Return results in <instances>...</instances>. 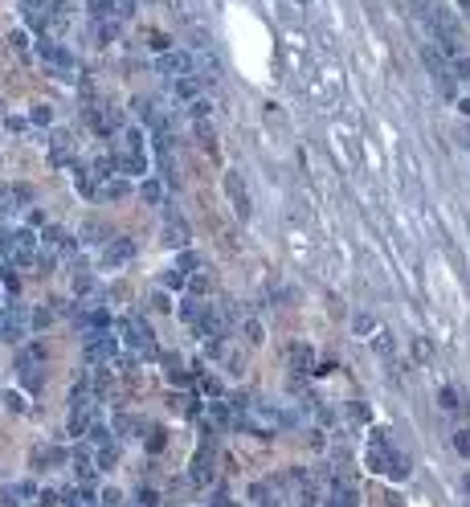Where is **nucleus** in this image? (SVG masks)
<instances>
[{
	"instance_id": "22",
	"label": "nucleus",
	"mask_w": 470,
	"mask_h": 507,
	"mask_svg": "<svg viewBox=\"0 0 470 507\" xmlns=\"http://www.w3.org/2000/svg\"><path fill=\"white\" fill-rule=\"evenodd\" d=\"M70 168H74V189L86 196V201H94V196H98V180H94L90 164H78V160H74Z\"/></svg>"
},
{
	"instance_id": "20",
	"label": "nucleus",
	"mask_w": 470,
	"mask_h": 507,
	"mask_svg": "<svg viewBox=\"0 0 470 507\" xmlns=\"http://www.w3.org/2000/svg\"><path fill=\"white\" fill-rule=\"evenodd\" d=\"M201 82H205V78H196V70L172 78V95H176V102H192V98L201 95Z\"/></svg>"
},
{
	"instance_id": "38",
	"label": "nucleus",
	"mask_w": 470,
	"mask_h": 507,
	"mask_svg": "<svg viewBox=\"0 0 470 507\" xmlns=\"http://www.w3.org/2000/svg\"><path fill=\"white\" fill-rule=\"evenodd\" d=\"M196 266H205L201 262V254H196V250H180V258H176V270H184V274H192V270H196Z\"/></svg>"
},
{
	"instance_id": "44",
	"label": "nucleus",
	"mask_w": 470,
	"mask_h": 507,
	"mask_svg": "<svg viewBox=\"0 0 470 507\" xmlns=\"http://www.w3.org/2000/svg\"><path fill=\"white\" fill-rule=\"evenodd\" d=\"M46 462L49 466H66V462H70V450H66V446H46Z\"/></svg>"
},
{
	"instance_id": "56",
	"label": "nucleus",
	"mask_w": 470,
	"mask_h": 507,
	"mask_svg": "<svg viewBox=\"0 0 470 507\" xmlns=\"http://www.w3.org/2000/svg\"><path fill=\"white\" fill-rule=\"evenodd\" d=\"M348 413H352L356 421H364V417H368V410H364V405H360V401H356V405H352V410H348Z\"/></svg>"
},
{
	"instance_id": "21",
	"label": "nucleus",
	"mask_w": 470,
	"mask_h": 507,
	"mask_svg": "<svg viewBox=\"0 0 470 507\" xmlns=\"http://www.w3.org/2000/svg\"><path fill=\"white\" fill-rule=\"evenodd\" d=\"M119 140H123V151L147 156V127H119Z\"/></svg>"
},
{
	"instance_id": "5",
	"label": "nucleus",
	"mask_w": 470,
	"mask_h": 507,
	"mask_svg": "<svg viewBox=\"0 0 470 507\" xmlns=\"http://www.w3.org/2000/svg\"><path fill=\"white\" fill-rule=\"evenodd\" d=\"M213 466H217V438H213V430H205L196 454H192V475H188V479L196 487H209L213 483Z\"/></svg>"
},
{
	"instance_id": "49",
	"label": "nucleus",
	"mask_w": 470,
	"mask_h": 507,
	"mask_svg": "<svg viewBox=\"0 0 470 507\" xmlns=\"http://www.w3.org/2000/svg\"><path fill=\"white\" fill-rule=\"evenodd\" d=\"M454 450H458L462 459L470 454V434H466V430H458V434H454Z\"/></svg>"
},
{
	"instance_id": "7",
	"label": "nucleus",
	"mask_w": 470,
	"mask_h": 507,
	"mask_svg": "<svg viewBox=\"0 0 470 507\" xmlns=\"http://www.w3.org/2000/svg\"><path fill=\"white\" fill-rule=\"evenodd\" d=\"M37 245H41V250H49V254H66V258H70V254H78V238H74V234H66L62 225H49V221L37 229Z\"/></svg>"
},
{
	"instance_id": "58",
	"label": "nucleus",
	"mask_w": 470,
	"mask_h": 507,
	"mask_svg": "<svg viewBox=\"0 0 470 507\" xmlns=\"http://www.w3.org/2000/svg\"><path fill=\"white\" fill-rule=\"evenodd\" d=\"M0 299H4V290H0Z\"/></svg>"
},
{
	"instance_id": "16",
	"label": "nucleus",
	"mask_w": 470,
	"mask_h": 507,
	"mask_svg": "<svg viewBox=\"0 0 470 507\" xmlns=\"http://www.w3.org/2000/svg\"><path fill=\"white\" fill-rule=\"evenodd\" d=\"M21 17L25 29H49V0H21Z\"/></svg>"
},
{
	"instance_id": "34",
	"label": "nucleus",
	"mask_w": 470,
	"mask_h": 507,
	"mask_svg": "<svg viewBox=\"0 0 470 507\" xmlns=\"http://www.w3.org/2000/svg\"><path fill=\"white\" fill-rule=\"evenodd\" d=\"M94 466H98V471H115V466H119V446H115V442L98 446V454H94Z\"/></svg>"
},
{
	"instance_id": "24",
	"label": "nucleus",
	"mask_w": 470,
	"mask_h": 507,
	"mask_svg": "<svg viewBox=\"0 0 470 507\" xmlns=\"http://www.w3.org/2000/svg\"><path fill=\"white\" fill-rule=\"evenodd\" d=\"M164 180H160V176H152V172H147V176H140V196L143 201H147V205H164Z\"/></svg>"
},
{
	"instance_id": "31",
	"label": "nucleus",
	"mask_w": 470,
	"mask_h": 507,
	"mask_svg": "<svg viewBox=\"0 0 470 507\" xmlns=\"http://www.w3.org/2000/svg\"><path fill=\"white\" fill-rule=\"evenodd\" d=\"M53 319H58V311H53L49 303L46 307H33V311H29V332H46Z\"/></svg>"
},
{
	"instance_id": "25",
	"label": "nucleus",
	"mask_w": 470,
	"mask_h": 507,
	"mask_svg": "<svg viewBox=\"0 0 470 507\" xmlns=\"http://www.w3.org/2000/svg\"><path fill=\"white\" fill-rule=\"evenodd\" d=\"M372 352L380 356V360H393V356H397V339H393V332L372 327Z\"/></svg>"
},
{
	"instance_id": "29",
	"label": "nucleus",
	"mask_w": 470,
	"mask_h": 507,
	"mask_svg": "<svg viewBox=\"0 0 470 507\" xmlns=\"http://www.w3.org/2000/svg\"><path fill=\"white\" fill-rule=\"evenodd\" d=\"M17 381H21L25 393H37V388H41V364H25V368H17Z\"/></svg>"
},
{
	"instance_id": "23",
	"label": "nucleus",
	"mask_w": 470,
	"mask_h": 507,
	"mask_svg": "<svg viewBox=\"0 0 470 507\" xmlns=\"http://www.w3.org/2000/svg\"><path fill=\"white\" fill-rule=\"evenodd\" d=\"M311 364H315V348H311V344H290V372L307 377Z\"/></svg>"
},
{
	"instance_id": "1",
	"label": "nucleus",
	"mask_w": 470,
	"mask_h": 507,
	"mask_svg": "<svg viewBox=\"0 0 470 507\" xmlns=\"http://www.w3.org/2000/svg\"><path fill=\"white\" fill-rule=\"evenodd\" d=\"M364 462H368V471L384 475V479H393V483H405V479H409V471H413L409 454H401L397 446H393L389 430H372V434H368V450H364Z\"/></svg>"
},
{
	"instance_id": "53",
	"label": "nucleus",
	"mask_w": 470,
	"mask_h": 507,
	"mask_svg": "<svg viewBox=\"0 0 470 507\" xmlns=\"http://www.w3.org/2000/svg\"><path fill=\"white\" fill-rule=\"evenodd\" d=\"M372 327H376V323H372V319H368V315H356V332H364V336H368Z\"/></svg>"
},
{
	"instance_id": "43",
	"label": "nucleus",
	"mask_w": 470,
	"mask_h": 507,
	"mask_svg": "<svg viewBox=\"0 0 470 507\" xmlns=\"http://www.w3.org/2000/svg\"><path fill=\"white\" fill-rule=\"evenodd\" d=\"M184 283H188L184 270H176V266H172V270H164V290H184Z\"/></svg>"
},
{
	"instance_id": "47",
	"label": "nucleus",
	"mask_w": 470,
	"mask_h": 507,
	"mask_svg": "<svg viewBox=\"0 0 470 507\" xmlns=\"http://www.w3.org/2000/svg\"><path fill=\"white\" fill-rule=\"evenodd\" d=\"M164 442H168V434H164V430H156V426H152V438H147V450H152V454H160V450H164Z\"/></svg>"
},
{
	"instance_id": "39",
	"label": "nucleus",
	"mask_w": 470,
	"mask_h": 507,
	"mask_svg": "<svg viewBox=\"0 0 470 507\" xmlns=\"http://www.w3.org/2000/svg\"><path fill=\"white\" fill-rule=\"evenodd\" d=\"M0 401H4V410L8 413H25L29 410V397H25V393H0Z\"/></svg>"
},
{
	"instance_id": "2",
	"label": "nucleus",
	"mask_w": 470,
	"mask_h": 507,
	"mask_svg": "<svg viewBox=\"0 0 470 507\" xmlns=\"http://www.w3.org/2000/svg\"><path fill=\"white\" fill-rule=\"evenodd\" d=\"M37 234L29 229V225H0V258H8V262L17 266H33L37 262Z\"/></svg>"
},
{
	"instance_id": "3",
	"label": "nucleus",
	"mask_w": 470,
	"mask_h": 507,
	"mask_svg": "<svg viewBox=\"0 0 470 507\" xmlns=\"http://www.w3.org/2000/svg\"><path fill=\"white\" fill-rule=\"evenodd\" d=\"M115 332H119V344L131 348L135 356H147V360L160 356V348H156V332L147 327V319H140V315H123V319L115 323Z\"/></svg>"
},
{
	"instance_id": "48",
	"label": "nucleus",
	"mask_w": 470,
	"mask_h": 507,
	"mask_svg": "<svg viewBox=\"0 0 470 507\" xmlns=\"http://www.w3.org/2000/svg\"><path fill=\"white\" fill-rule=\"evenodd\" d=\"M98 499H102V503H123L127 495H123L119 487H102V491H98Z\"/></svg>"
},
{
	"instance_id": "17",
	"label": "nucleus",
	"mask_w": 470,
	"mask_h": 507,
	"mask_svg": "<svg viewBox=\"0 0 470 507\" xmlns=\"http://www.w3.org/2000/svg\"><path fill=\"white\" fill-rule=\"evenodd\" d=\"M70 466H74V475H78V483H94L98 479V466H94L86 446H74L70 450Z\"/></svg>"
},
{
	"instance_id": "18",
	"label": "nucleus",
	"mask_w": 470,
	"mask_h": 507,
	"mask_svg": "<svg viewBox=\"0 0 470 507\" xmlns=\"http://www.w3.org/2000/svg\"><path fill=\"white\" fill-rule=\"evenodd\" d=\"M0 499H4V503H33V499H37V483H33V479L4 483L0 487Z\"/></svg>"
},
{
	"instance_id": "13",
	"label": "nucleus",
	"mask_w": 470,
	"mask_h": 507,
	"mask_svg": "<svg viewBox=\"0 0 470 507\" xmlns=\"http://www.w3.org/2000/svg\"><path fill=\"white\" fill-rule=\"evenodd\" d=\"M196 327H201V336H225L229 332V315H225V307H201L196 311Z\"/></svg>"
},
{
	"instance_id": "9",
	"label": "nucleus",
	"mask_w": 470,
	"mask_h": 507,
	"mask_svg": "<svg viewBox=\"0 0 470 507\" xmlns=\"http://www.w3.org/2000/svg\"><path fill=\"white\" fill-rule=\"evenodd\" d=\"M196 70V58L188 53V49H172L168 46L160 58H156V74H164V78H180V74H192Z\"/></svg>"
},
{
	"instance_id": "30",
	"label": "nucleus",
	"mask_w": 470,
	"mask_h": 507,
	"mask_svg": "<svg viewBox=\"0 0 470 507\" xmlns=\"http://www.w3.org/2000/svg\"><path fill=\"white\" fill-rule=\"evenodd\" d=\"M209 421H213V426H229V421H234V405H229L225 397H213V405H209Z\"/></svg>"
},
{
	"instance_id": "6",
	"label": "nucleus",
	"mask_w": 470,
	"mask_h": 507,
	"mask_svg": "<svg viewBox=\"0 0 470 507\" xmlns=\"http://www.w3.org/2000/svg\"><path fill=\"white\" fill-rule=\"evenodd\" d=\"M119 348H123V344H119L115 327H90V336H86V360H90V364L115 360Z\"/></svg>"
},
{
	"instance_id": "14",
	"label": "nucleus",
	"mask_w": 470,
	"mask_h": 507,
	"mask_svg": "<svg viewBox=\"0 0 470 507\" xmlns=\"http://www.w3.org/2000/svg\"><path fill=\"white\" fill-rule=\"evenodd\" d=\"M225 196L234 201V213L237 217H250V193H246V180H241V172H225Z\"/></svg>"
},
{
	"instance_id": "10",
	"label": "nucleus",
	"mask_w": 470,
	"mask_h": 507,
	"mask_svg": "<svg viewBox=\"0 0 470 507\" xmlns=\"http://www.w3.org/2000/svg\"><path fill=\"white\" fill-rule=\"evenodd\" d=\"M0 339L4 344H25L29 339V307L0 311Z\"/></svg>"
},
{
	"instance_id": "57",
	"label": "nucleus",
	"mask_w": 470,
	"mask_h": 507,
	"mask_svg": "<svg viewBox=\"0 0 470 507\" xmlns=\"http://www.w3.org/2000/svg\"><path fill=\"white\" fill-rule=\"evenodd\" d=\"M295 4H311V0H295Z\"/></svg>"
},
{
	"instance_id": "32",
	"label": "nucleus",
	"mask_w": 470,
	"mask_h": 507,
	"mask_svg": "<svg viewBox=\"0 0 470 507\" xmlns=\"http://www.w3.org/2000/svg\"><path fill=\"white\" fill-rule=\"evenodd\" d=\"M8 49H13V53H17V58H29V53H33V41H29V29H13V33H8Z\"/></svg>"
},
{
	"instance_id": "45",
	"label": "nucleus",
	"mask_w": 470,
	"mask_h": 507,
	"mask_svg": "<svg viewBox=\"0 0 470 507\" xmlns=\"http://www.w3.org/2000/svg\"><path fill=\"white\" fill-rule=\"evenodd\" d=\"M438 401H442V410H446V413H458V410H462V405H458V393H454L450 385H442V393H438Z\"/></svg>"
},
{
	"instance_id": "33",
	"label": "nucleus",
	"mask_w": 470,
	"mask_h": 507,
	"mask_svg": "<svg viewBox=\"0 0 470 507\" xmlns=\"http://www.w3.org/2000/svg\"><path fill=\"white\" fill-rule=\"evenodd\" d=\"M241 339H246L250 348H258L262 339H266V332H262V323L254 319V315H246V319H241Z\"/></svg>"
},
{
	"instance_id": "42",
	"label": "nucleus",
	"mask_w": 470,
	"mask_h": 507,
	"mask_svg": "<svg viewBox=\"0 0 470 507\" xmlns=\"http://www.w3.org/2000/svg\"><path fill=\"white\" fill-rule=\"evenodd\" d=\"M82 438H90L94 446H107V442H115V434H111V426H98V421H94V426H90V430H86Z\"/></svg>"
},
{
	"instance_id": "28",
	"label": "nucleus",
	"mask_w": 470,
	"mask_h": 507,
	"mask_svg": "<svg viewBox=\"0 0 470 507\" xmlns=\"http://www.w3.org/2000/svg\"><path fill=\"white\" fill-rule=\"evenodd\" d=\"M0 287L8 290V295H21V274H17V266L8 262V258H0Z\"/></svg>"
},
{
	"instance_id": "12",
	"label": "nucleus",
	"mask_w": 470,
	"mask_h": 507,
	"mask_svg": "<svg viewBox=\"0 0 470 507\" xmlns=\"http://www.w3.org/2000/svg\"><path fill=\"white\" fill-rule=\"evenodd\" d=\"M74 156H78L74 135L70 131H53V135H49V164H53V168H70Z\"/></svg>"
},
{
	"instance_id": "41",
	"label": "nucleus",
	"mask_w": 470,
	"mask_h": 507,
	"mask_svg": "<svg viewBox=\"0 0 470 507\" xmlns=\"http://www.w3.org/2000/svg\"><path fill=\"white\" fill-rule=\"evenodd\" d=\"M29 123H37V127H53V107H49V102H37L33 115H29Z\"/></svg>"
},
{
	"instance_id": "51",
	"label": "nucleus",
	"mask_w": 470,
	"mask_h": 507,
	"mask_svg": "<svg viewBox=\"0 0 470 507\" xmlns=\"http://www.w3.org/2000/svg\"><path fill=\"white\" fill-rule=\"evenodd\" d=\"M135 499H140V503H160V495H156V487H140V491H135Z\"/></svg>"
},
{
	"instance_id": "11",
	"label": "nucleus",
	"mask_w": 470,
	"mask_h": 507,
	"mask_svg": "<svg viewBox=\"0 0 470 507\" xmlns=\"http://www.w3.org/2000/svg\"><path fill=\"white\" fill-rule=\"evenodd\" d=\"M135 258V242H127V238H107L102 250H98V262L107 266V270H119V266H127Z\"/></svg>"
},
{
	"instance_id": "46",
	"label": "nucleus",
	"mask_w": 470,
	"mask_h": 507,
	"mask_svg": "<svg viewBox=\"0 0 470 507\" xmlns=\"http://www.w3.org/2000/svg\"><path fill=\"white\" fill-rule=\"evenodd\" d=\"M152 311H172V295H168V290H152Z\"/></svg>"
},
{
	"instance_id": "37",
	"label": "nucleus",
	"mask_w": 470,
	"mask_h": 507,
	"mask_svg": "<svg viewBox=\"0 0 470 507\" xmlns=\"http://www.w3.org/2000/svg\"><path fill=\"white\" fill-rule=\"evenodd\" d=\"M188 119H213V102L196 95L192 102H188Z\"/></svg>"
},
{
	"instance_id": "15",
	"label": "nucleus",
	"mask_w": 470,
	"mask_h": 507,
	"mask_svg": "<svg viewBox=\"0 0 470 507\" xmlns=\"http://www.w3.org/2000/svg\"><path fill=\"white\" fill-rule=\"evenodd\" d=\"M192 242V229H188L184 217H176V213H168L164 217V245L168 250H184Z\"/></svg>"
},
{
	"instance_id": "40",
	"label": "nucleus",
	"mask_w": 470,
	"mask_h": 507,
	"mask_svg": "<svg viewBox=\"0 0 470 507\" xmlns=\"http://www.w3.org/2000/svg\"><path fill=\"white\" fill-rule=\"evenodd\" d=\"M140 430H143V421H135V417H115V430H111V434L127 438V434H140Z\"/></svg>"
},
{
	"instance_id": "26",
	"label": "nucleus",
	"mask_w": 470,
	"mask_h": 507,
	"mask_svg": "<svg viewBox=\"0 0 470 507\" xmlns=\"http://www.w3.org/2000/svg\"><path fill=\"white\" fill-rule=\"evenodd\" d=\"M70 287H74V295H94V290H98V278H94L90 266H74Z\"/></svg>"
},
{
	"instance_id": "27",
	"label": "nucleus",
	"mask_w": 470,
	"mask_h": 507,
	"mask_svg": "<svg viewBox=\"0 0 470 507\" xmlns=\"http://www.w3.org/2000/svg\"><path fill=\"white\" fill-rule=\"evenodd\" d=\"M246 499L250 503H274L278 499V483H250L246 487Z\"/></svg>"
},
{
	"instance_id": "19",
	"label": "nucleus",
	"mask_w": 470,
	"mask_h": 507,
	"mask_svg": "<svg viewBox=\"0 0 470 507\" xmlns=\"http://www.w3.org/2000/svg\"><path fill=\"white\" fill-rule=\"evenodd\" d=\"M156 360L164 364V377H168V385H188V381H192V372H184V360H180L176 352H160Z\"/></svg>"
},
{
	"instance_id": "55",
	"label": "nucleus",
	"mask_w": 470,
	"mask_h": 507,
	"mask_svg": "<svg viewBox=\"0 0 470 507\" xmlns=\"http://www.w3.org/2000/svg\"><path fill=\"white\" fill-rule=\"evenodd\" d=\"M25 127H29V119H21V115H13V119H8V131H25Z\"/></svg>"
},
{
	"instance_id": "50",
	"label": "nucleus",
	"mask_w": 470,
	"mask_h": 507,
	"mask_svg": "<svg viewBox=\"0 0 470 507\" xmlns=\"http://www.w3.org/2000/svg\"><path fill=\"white\" fill-rule=\"evenodd\" d=\"M205 393H209V397H225V385H221L217 377H205Z\"/></svg>"
},
{
	"instance_id": "52",
	"label": "nucleus",
	"mask_w": 470,
	"mask_h": 507,
	"mask_svg": "<svg viewBox=\"0 0 470 507\" xmlns=\"http://www.w3.org/2000/svg\"><path fill=\"white\" fill-rule=\"evenodd\" d=\"M49 462H46V446H37V450H33V471H46Z\"/></svg>"
},
{
	"instance_id": "8",
	"label": "nucleus",
	"mask_w": 470,
	"mask_h": 507,
	"mask_svg": "<svg viewBox=\"0 0 470 507\" xmlns=\"http://www.w3.org/2000/svg\"><path fill=\"white\" fill-rule=\"evenodd\" d=\"M90 426H94V401L86 397V393H74L70 417H66V434H70V438H82Z\"/></svg>"
},
{
	"instance_id": "4",
	"label": "nucleus",
	"mask_w": 470,
	"mask_h": 507,
	"mask_svg": "<svg viewBox=\"0 0 470 507\" xmlns=\"http://www.w3.org/2000/svg\"><path fill=\"white\" fill-rule=\"evenodd\" d=\"M37 58H41V62H46L58 78H70L74 66H78V62H74V53L62 46L58 37H41V41H37Z\"/></svg>"
},
{
	"instance_id": "36",
	"label": "nucleus",
	"mask_w": 470,
	"mask_h": 507,
	"mask_svg": "<svg viewBox=\"0 0 470 507\" xmlns=\"http://www.w3.org/2000/svg\"><path fill=\"white\" fill-rule=\"evenodd\" d=\"M192 131H196V140L205 147L217 144V131H213V119H192Z\"/></svg>"
},
{
	"instance_id": "54",
	"label": "nucleus",
	"mask_w": 470,
	"mask_h": 507,
	"mask_svg": "<svg viewBox=\"0 0 470 507\" xmlns=\"http://www.w3.org/2000/svg\"><path fill=\"white\" fill-rule=\"evenodd\" d=\"M29 225L41 229V225H46V213H41V209H29Z\"/></svg>"
},
{
	"instance_id": "35",
	"label": "nucleus",
	"mask_w": 470,
	"mask_h": 507,
	"mask_svg": "<svg viewBox=\"0 0 470 507\" xmlns=\"http://www.w3.org/2000/svg\"><path fill=\"white\" fill-rule=\"evenodd\" d=\"M196 311H201V303H196V295H184V299L176 303V315H180L184 323H196Z\"/></svg>"
}]
</instances>
